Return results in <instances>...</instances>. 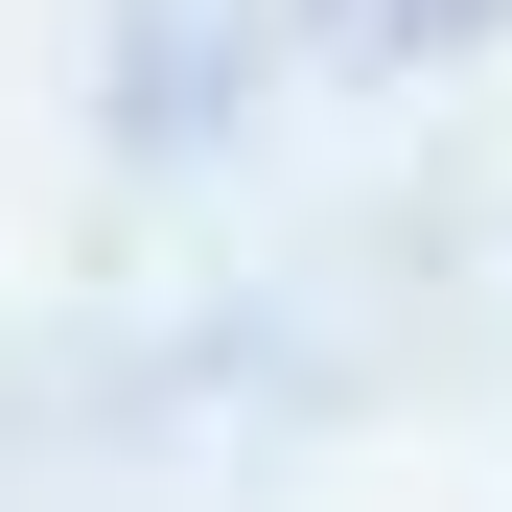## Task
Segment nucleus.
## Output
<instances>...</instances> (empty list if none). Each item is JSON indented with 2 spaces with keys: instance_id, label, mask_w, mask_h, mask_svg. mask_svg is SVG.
I'll list each match as a JSON object with an SVG mask.
<instances>
[]
</instances>
